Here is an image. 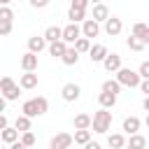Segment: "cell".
<instances>
[{
	"label": "cell",
	"instance_id": "5bb4252c",
	"mask_svg": "<svg viewBox=\"0 0 149 149\" xmlns=\"http://www.w3.org/2000/svg\"><path fill=\"white\" fill-rule=\"evenodd\" d=\"M91 19H95L98 23H105V21L109 19V9H107V5H102V2L93 5V16H91Z\"/></svg>",
	"mask_w": 149,
	"mask_h": 149
},
{
	"label": "cell",
	"instance_id": "d4e9b609",
	"mask_svg": "<svg viewBox=\"0 0 149 149\" xmlns=\"http://www.w3.org/2000/svg\"><path fill=\"white\" fill-rule=\"evenodd\" d=\"M107 144H109L112 149H123V147H126V137H123L121 133H112V135L107 137Z\"/></svg>",
	"mask_w": 149,
	"mask_h": 149
},
{
	"label": "cell",
	"instance_id": "f35d334b",
	"mask_svg": "<svg viewBox=\"0 0 149 149\" xmlns=\"http://www.w3.org/2000/svg\"><path fill=\"white\" fill-rule=\"evenodd\" d=\"M9 149H28V147H26V144H23L21 140H16L14 144H9Z\"/></svg>",
	"mask_w": 149,
	"mask_h": 149
},
{
	"label": "cell",
	"instance_id": "836d02e7",
	"mask_svg": "<svg viewBox=\"0 0 149 149\" xmlns=\"http://www.w3.org/2000/svg\"><path fill=\"white\" fill-rule=\"evenodd\" d=\"M9 33H12V21H0V35L7 37Z\"/></svg>",
	"mask_w": 149,
	"mask_h": 149
},
{
	"label": "cell",
	"instance_id": "5b68a950",
	"mask_svg": "<svg viewBox=\"0 0 149 149\" xmlns=\"http://www.w3.org/2000/svg\"><path fill=\"white\" fill-rule=\"evenodd\" d=\"M72 142H74V135H70V133H56L51 137V142H49V149H70Z\"/></svg>",
	"mask_w": 149,
	"mask_h": 149
},
{
	"label": "cell",
	"instance_id": "ab89813d",
	"mask_svg": "<svg viewBox=\"0 0 149 149\" xmlns=\"http://www.w3.org/2000/svg\"><path fill=\"white\" fill-rule=\"evenodd\" d=\"M7 126H9V121H7V114H2V116H0V130H2V128H7Z\"/></svg>",
	"mask_w": 149,
	"mask_h": 149
},
{
	"label": "cell",
	"instance_id": "d6a6232c",
	"mask_svg": "<svg viewBox=\"0 0 149 149\" xmlns=\"http://www.w3.org/2000/svg\"><path fill=\"white\" fill-rule=\"evenodd\" d=\"M21 142H23L26 147H33V144H35V135H33V130H26V133H21Z\"/></svg>",
	"mask_w": 149,
	"mask_h": 149
},
{
	"label": "cell",
	"instance_id": "4dcf8cb0",
	"mask_svg": "<svg viewBox=\"0 0 149 149\" xmlns=\"http://www.w3.org/2000/svg\"><path fill=\"white\" fill-rule=\"evenodd\" d=\"M0 21H14V12H12L7 5L0 7Z\"/></svg>",
	"mask_w": 149,
	"mask_h": 149
},
{
	"label": "cell",
	"instance_id": "9a60e30c",
	"mask_svg": "<svg viewBox=\"0 0 149 149\" xmlns=\"http://www.w3.org/2000/svg\"><path fill=\"white\" fill-rule=\"evenodd\" d=\"M19 133H21V130H16L14 126H7V128H2V130H0V137H2V142H5V144H14V142L19 140Z\"/></svg>",
	"mask_w": 149,
	"mask_h": 149
},
{
	"label": "cell",
	"instance_id": "74e56055",
	"mask_svg": "<svg viewBox=\"0 0 149 149\" xmlns=\"http://www.w3.org/2000/svg\"><path fill=\"white\" fill-rule=\"evenodd\" d=\"M140 88H142V93H144V95H149V79H142Z\"/></svg>",
	"mask_w": 149,
	"mask_h": 149
},
{
	"label": "cell",
	"instance_id": "7bdbcfd3",
	"mask_svg": "<svg viewBox=\"0 0 149 149\" xmlns=\"http://www.w3.org/2000/svg\"><path fill=\"white\" fill-rule=\"evenodd\" d=\"M142 42H144V44H149V30H147V33L142 35Z\"/></svg>",
	"mask_w": 149,
	"mask_h": 149
},
{
	"label": "cell",
	"instance_id": "7402d4cb",
	"mask_svg": "<svg viewBox=\"0 0 149 149\" xmlns=\"http://www.w3.org/2000/svg\"><path fill=\"white\" fill-rule=\"evenodd\" d=\"M44 37H47L49 44L56 42V40H63V28H58V26H49V28L44 30Z\"/></svg>",
	"mask_w": 149,
	"mask_h": 149
},
{
	"label": "cell",
	"instance_id": "4fadbf2b",
	"mask_svg": "<svg viewBox=\"0 0 149 149\" xmlns=\"http://www.w3.org/2000/svg\"><path fill=\"white\" fill-rule=\"evenodd\" d=\"M21 68H23V72H35L37 70V54H33V51L23 54L21 56Z\"/></svg>",
	"mask_w": 149,
	"mask_h": 149
},
{
	"label": "cell",
	"instance_id": "bcb514c9",
	"mask_svg": "<svg viewBox=\"0 0 149 149\" xmlns=\"http://www.w3.org/2000/svg\"><path fill=\"white\" fill-rule=\"evenodd\" d=\"M91 2H93V5H98V2H102V0H91Z\"/></svg>",
	"mask_w": 149,
	"mask_h": 149
},
{
	"label": "cell",
	"instance_id": "e0dca14e",
	"mask_svg": "<svg viewBox=\"0 0 149 149\" xmlns=\"http://www.w3.org/2000/svg\"><path fill=\"white\" fill-rule=\"evenodd\" d=\"M19 84H21V88L30 91V88H35V86H37V74H35V72H23V74H21V79H19Z\"/></svg>",
	"mask_w": 149,
	"mask_h": 149
},
{
	"label": "cell",
	"instance_id": "9c48e42d",
	"mask_svg": "<svg viewBox=\"0 0 149 149\" xmlns=\"http://www.w3.org/2000/svg\"><path fill=\"white\" fill-rule=\"evenodd\" d=\"M81 33H84V37L93 40V37H98V33H100V23H98L95 19H86V21L81 23Z\"/></svg>",
	"mask_w": 149,
	"mask_h": 149
},
{
	"label": "cell",
	"instance_id": "7c38bea8",
	"mask_svg": "<svg viewBox=\"0 0 149 149\" xmlns=\"http://www.w3.org/2000/svg\"><path fill=\"white\" fill-rule=\"evenodd\" d=\"M107 54H109V51H107L105 44H93L91 51H88V58H91L93 63H102V61L107 58Z\"/></svg>",
	"mask_w": 149,
	"mask_h": 149
},
{
	"label": "cell",
	"instance_id": "cb8c5ba5",
	"mask_svg": "<svg viewBox=\"0 0 149 149\" xmlns=\"http://www.w3.org/2000/svg\"><path fill=\"white\" fill-rule=\"evenodd\" d=\"M72 123H74V128H91V126H93V116H88V114H77V116L72 119Z\"/></svg>",
	"mask_w": 149,
	"mask_h": 149
},
{
	"label": "cell",
	"instance_id": "b9f144b4",
	"mask_svg": "<svg viewBox=\"0 0 149 149\" xmlns=\"http://www.w3.org/2000/svg\"><path fill=\"white\" fill-rule=\"evenodd\" d=\"M142 107L149 112V95H144V100H142Z\"/></svg>",
	"mask_w": 149,
	"mask_h": 149
},
{
	"label": "cell",
	"instance_id": "30bf717a",
	"mask_svg": "<svg viewBox=\"0 0 149 149\" xmlns=\"http://www.w3.org/2000/svg\"><path fill=\"white\" fill-rule=\"evenodd\" d=\"M44 49H47V37H44V35H33V37H28V51L40 54V51H44Z\"/></svg>",
	"mask_w": 149,
	"mask_h": 149
},
{
	"label": "cell",
	"instance_id": "f6af8a7d",
	"mask_svg": "<svg viewBox=\"0 0 149 149\" xmlns=\"http://www.w3.org/2000/svg\"><path fill=\"white\" fill-rule=\"evenodd\" d=\"M144 123H147V128H149V112H147V119H144Z\"/></svg>",
	"mask_w": 149,
	"mask_h": 149
},
{
	"label": "cell",
	"instance_id": "ac0fdd59",
	"mask_svg": "<svg viewBox=\"0 0 149 149\" xmlns=\"http://www.w3.org/2000/svg\"><path fill=\"white\" fill-rule=\"evenodd\" d=\"M144 147H147V137H144V135H140V133L130 135V137H128V142H126V149H144Z\"/></svg>",
	"mask_w": 149,
	"mask_h": 149
},
{
	"label": "cell",
	"instance_id": "f546056e",
	"mask_svg": "<svg viewBox=\"0 0 149 149\" xmlns=\"http://www.w3.org/2000/svg\"><path fill=\"white\" fill-rule=\"evenodd\" d=\"M14 128H16V130H21V133L30 130V116H26V114H19V116H16V121H14Z\"/></svg>",
	"mask_w": 149,
	"mask_h": 149
},
{
	"label": "cell",
	"instance_id": "44dd1931",
	"mask_svg": "<svg viewBox=\"0 0 149 149\" xmlns=\"http://www.w3.org/2000/svg\"><path fill=\"white\" fill-rule=\"evenodd\" d=\"M91 142V130L88 128H74V144H88Z\"/></svg>",
	"mask_w": 149,
	"mask_h": 149
},
{
	"label": "cell",
	"instance_id": "d6986e66",
	"mask_svg": "<svg viewBox=\"0 0 149 149\" xmlns=\"http://www.w3.org/2000/svg\"><path fill=\"white\" fill-rule=\"evenodd\" d=\"M137 130H140V119H137V116H126V119H123V133L135 135Z\"/></svg>",
	"mask_w": 149,
	"mask_h": 149
},
{
	"label": "cell",
	"instance_id": "1f68e13d",
	"mask_svg": "<svg viewBox=\"0 0 149 149\" xmlns=\"http://www.w3.org/2000/svg\"><path fill=\"white\" fill-rule=\"evenodd\" d=\"M147 30H149V26H147V23H142V21H140V23H135V26H133V35H137V37H140V40H142V35H144V33H147Z\"/></svg>",
	"mask_w": 149,
	"mask_h": 149
},
{
	"label": "cell",
	"instance_id": "7dc6e473",
	"mask_svg": "<svg viewBox=\"0 0 149 149\" xmlns=\"http://www.w3.org/2000/svg\"><path fill=\"white\" fill-rule=\"evenodd\" d=\"M2 149H9V144H7V147H2Z\"/></svg>",
	"mask_w": 149,
	"mask_h": 149
},
{
	"label": "cell",
	"instance_id": "8d00e7d4",
	"mask_svg": "<svg viewBox=\"0 0 149 149\" xmlns=\"http://www.w3.org/2000/svg\"><path fill=\"white\" fill-rule=\"evenodd\" d=\"M49 2H51V0H30V5H33L35 9H44Z\"/></svg>",
	"mask_w": 149,
	"mask_h": 149
},
{
	"label": "cell",
	"instance_id": "6da1fadb",
	"mask_svg": "<svg viewBox=\"0 0 149 149\" xmlns=\"http://www.w3.org/2000/svg\"><path fill=\"white\" fill-rule=\"evenodd\" d=\"M47 109H49V102H47V98H44V95L30 98V100H26V102L21 105V114H26V116H30V119L47 114Z\"/></svg>",
	"mask_w": 149,
	"mask_h": 149
},
{
	"label": "cell",
	"instance_id": "3957f363",
	"mask_svg": "<svg viewBox=\"0 0 149 149\" xmlns=\"http://www.w3.org/2000/svg\"><path fill=\"white\" fill-rule=\"evenodd\" d=\"M0 91H2V98L5 100H16L19 93H21V84H14V79L9 74H5L0 79Z\"/></svg>",
	"mask_w": 149,
	"mask_h": 149
},
{
	"label": "cell",
	"instance_id": "e575fe53",
	"mask_svg": "<svg viewBox=\"0 0 149 149\" xmlns=\"http://www.w3.org/2000/svg\"><path fill=\"white\" fill-rule=\"evenodd\" d=\"M88 2H91V0H70V7H74V9H86Z\"/></svg>",
	"mask_w": 149,
	"mask_h": 149
},
{
	"label": "cell",
	"instance_id": "2e32d148",
	"mask_svg": "<svg viewBox=\"0 0 149 149\" xmlns=\"http://www.w3.org/2000/svg\"><path fill=\"white\" fill-rule=\"evenodd\" d=\"M65 51H68V42H65V40H56V42L49 44V54H51L54 58H61Z\"/></svg>",
	"mask_w": 149,
	"mask_h": 149
},
{
	"label": "cell",
	"instance_id": "52a82bcc",
	"mask_svg": "<svg viewBox=\"0 0 149 149\" xmlns=\"http://www.w3.org/2000/svg\"><path fill=\"white\" fill-rule=\"evenodd\" d=\"M79 93H81V88H79V84H74V81H68V84L61 88V95H63L65 102H74V100L79 98Z\"/></svg>",
	"mask_w": 149,
	"mask_h": 149
},
{
	"label": "cell",
	"instance_id": "277c9868",
	"mask_svg": "<svg viewBox=\"0 0 149 149\" xmlns=\"http://www.w3.org/2000/svg\"><path fill=\"white\" fill-rule=\"evenodd\" d=\"M109 126H112V114H109L105 107H100V109L93 114V133H107Z\"/></svg>",
	"mask_w": 149,
	"mask_h": 149
},
{
	"label": "cell",
	"instance_id": "8992f818",
	"mask_svg": "<svg viewBox=\"0 0 149 149\" xmlns=\"http://www.w3.org/2000/svg\"><path fill=\"white\" fill-rule=\"evenodd\" d=\"M81 35H84V33H81V26H79V23H68V26L63 28V40H65L68 44H74Z\"/></svg>",
	"mask_w": 149,
	"mask_h": 149
},
{
	"label": "cell",
	"instance_id": "ba28073f",
	"mask_svg": "<svg viewBox=\"0 0 149 149\" xmlns=\"http://www.w3.org/2000/svg\"><path fill=\"white\" fill-rule=\"evenodd\" d=\"M121 30H123V23H121L119 16H109V19L105 21V33H107L109 37H116Z\"/></svg>",
	"mask_w": 149,
	"mask_h": 149
},
{
	"label": "cell",
	"instance_id": "d590c367",
	"mask_svg": "<svg viewBox=\"0 0 149 149\" xmlns=\"http://www.w3.org/2000/svg\"><path fill=\"white\" fill-rule=\"evenodd\" d=\"M140 74H142V79H149V61H144V63H140V70H137Z\"/></svg>",
	"mask_w": 149,
	"mask_h": 149
},
{
	"label": "cell",
	"instance_id": "83f0119b",
	"mask_svg": "<svg viewBox=\"0 0 149 149\" xmlns=\"http://www.w3.org/2000/svg\"><path fill=\"white\" fill-rule=\"evenodd\" d=\"M72 47H74V49H77L79 54H88L93 44H91V40H88V37H84V35H81V37H79V40H77V42L72 44Z\"/></svg>",
	"mask_w": 149,
	"mask_h": 149
},
{
	"label": "cell",
	"instance_id": "ffe728a7",
	"mask_svg": "<svg viewBox=\"0 0 149 149\" xmlns=\"http://www.w3.org/2000/svg\"><path fill=\"white\" fill-rule=\"evenodd\" d=\"M98 102H100V107H105V109H112V107L116 105V95H114V93H107V91H102V93L98 95Z\"/></svg>",
	"mask_w": 149,
	"mask_h": 149
},
{
	"label": "cell",
	"instance_id": "f1b7e54d",
	"mask_svg": "<svg viewBox=\"0 0 149 149\" xmlns=\"http://www.w3.org/2000/svg\"><path fill=\"white\" fill-rule=\"evenodd\" d=\"M102 91L119 95V91H121V81H119V79H107V81H102Z\"/></svg>",
	"mask_w": 149,
	"mask_h": 149
},
{
	"label": "cell",
	"instance_id": "4316f807",
	"mask_svg": "<svg viewBox=\"0 0 149 149\" xmlns=\"http://www.w3.org/2000/svg\"><path fill=\"white\" fill-rule=\"evenodd\" d=\"M126 44H128V49H130V51H142V49L147 47V44H144V42H142V40L137 37V35H133V33L128 35V40H126Z\"/></svg>",
	"mask_w": 149,
	"mask_h": 149
},
{
	"label": "cell",
	"instance_id": "7a4b0ae2",
	"mask_svg": "<svg viewBox=\"0 0 149 149\" xmlns=\"http://www.w3.org/2000/svg\"><path fill=\"white\" fill-rule=\"evenodd\" d=\"M116 79L121 81V86H130V88H135V86L142 84V74L135 72V70H130V68H121L116 72Z\"/></svg>",
	"mask_w": 149,
	"mask_h": 149
},
{
	"label": "cell",
	"instance_id": "60d3db41",
	"mask_svg": "<svg viewBox=\"0 0 149 149\" xmlns=\"http://www.w3.org/2000/svg\"><path fill=\"white\" fill-rule=\"evenodd\" d=\"M84 149H102L98 142H88V144H84Z\"/></svg>",
	"mask_w": 149,
	"mask_h": 149
},
{
	"label": "cell",
	"instance_id": "ee69618b",
	"mask_svg": "<svg viewBox=\"0 0 149 149\" xmlns=\"http://www.w3.org/2000/svg\"><path fill=\"white\" fill-rule=\"evenodd\" d=\"M9 2H12V0H0V5H9Z\"/></svg>",
	"mask_w": 149,
	"mask_h": 149
},
{
	"label": "cell",
	"instance_id": "603a6c76",
	"mask_svg": "<svg viewBox=\"0 0 149 149\" xmlns=\"http://www.w3.org/2000/svg\"><path fill=\"white\" fill-rule=\"evenodd\" d=\"M61 61H63L65 65H77V61H79V51H77L74 47H68V51L61 56Z\"/></svg>",
	"mask_w": 149,
	"mask_h": 149
},
{
	"label": "cell",
	"instance_id": "484cf974",
	"mask_svg": "<svg viewBox=\"0 0 149 149\" xmlns=\"http://www.w3.org/2000/svg\"><path fill=\"white\" fill-rule=\"evenodd\" d=\"M68 19H70V23H84L86 21V9H74V7H70V12H68Z\"/></svg>",
	"mask_w": 149,
	"mask_h": 149
},
{
	"label": "cell",
	"instance_id": "8fae6325",
	"mask_svg": "<svg viewBox=\"0 0 149 149\" xmlns=\"http://www.w3.org/2000/svg\"><path fill=\"white\" fill-rule=\"evenodd\" d=\"M102 68L107 70V72H119L123 65H121V56L119 54H107V58L102 61Z\"/></svg>",
	"mask_w": 149,
	"mask_h": 149
}]
</instances>
